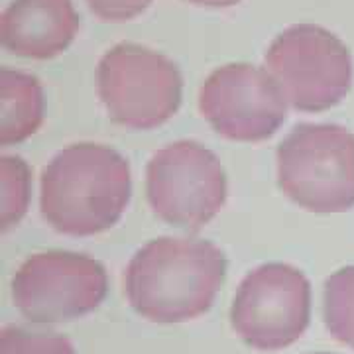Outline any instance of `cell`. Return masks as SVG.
<instances>
[{"mask_svg":"<svg viewBox=\"0 0 354 354\" xmlns=\"http://www.w3.org/2000/svg\"><path fill=\"white\" fill-rule=\"evenodd\" d=\"M191 4H197V6H211V8H225V6H232L236 4L239 0H187Z\"/></svg>","mask_w":354,"mask_h":354,"instance_id":"cell-16","label":"cell"},{"mask_svg":"<svg viewBox=\"0 0 354 354\" xmlns=\"http://www.w3.org/2000/svg\"><path fill=\"white\" fill-rule=\"evenodd\" d=\"M130 165L101 144H73L41 174V215L71 236H93L118 223L130 201Z\"/></svg>","mask_w":354,"mask_h":354,"instance_id":"cell-2","label":"cell"},{"mask_svg":"<svg viewBox=\"0 0 354 354\" xmlns=\"http://www.w3.org/2000/svg\"><path fill=\"white\" fill-rule=\"evenodd\" d=\"M79 30L73 0H12L0 16V44L20 57L50 59Z\"/></svg>","mask_w":354,"mask_h":354,"instance_id":"cell-10","label":"cell"},{"mask_svg":"<svg viewBox=\"0 0 354 354\" xmlns=\"http://www.w3.org/2000/svg\"><path fill=\"white\" fill-rule=\"evenodd\" d=\"M317 354H329V353H317Z\"/></svg>","mask_w":354,"mask_h":354,"instance_id":"cell-17","label":"cell"},{"mask_svg":"<svg viewBox=\"0 0 354 354\" xmlns=\"http://www.w3.org/2000/svg\"><path fill=\"white\" fill-rule=\"evenodd\" d=\"M268 71L248 64H228L203 83L199 109L221 136L239 142H260L276 134L288 104Z\"/></svg>","mask_w":354,"mask_h":354,"instance_id":"cell-9","label":"cell"},{"mask_svg":"<svg viewBox=\"0 0 354 354\" xmlns=\"http://www.w3.org/2000/svg\"><path fill=\"white\" fill-rule=\"evenodd\" d=\"M30 201V169L24 160L0 158V228L8 230L28 209Z\"/></svg>","mask_w":354,"mask_h":354,"instance_id":"cell-13","label":"cell"},{"mask_svg":"<svg viewBox=\"0 0 354 354\" xmlns=\"http://www.w3.org/2000/svg\"><path fill=\"white\" fill-rule=\"evenodd\" d=\"M311 283L290 264H264L242 279L230 307L236 335L256 351L274 353L304 337L311 321Z\"/></svg>","mask_w":354,"mask_h":354,"instance_id":"cell-7","label":"cell"},{"mask_svg":"<svg viewBox=\"0 0 354 354\" xmlns=\"http://www.w3.org/2000/svg\"><path fill=\"white\" fill-rule=\"evenodd\" d=\"M44 120V91L36 77L0 69V146L30 138Z\"/></svg>","mask_w":354,"mask_h":354,"instance_id":"cell-11","label":"cell"},{"mask_svg":"<svg viewBox=\"0 0 354 354\" xmlns=\"http://www.w3.org/2000/svg\"><path fill=\"white\" fill-rule=\"evenodd\" d=\"M281 191L307 211L354 207V134L337 124H299L278 148Z\"/></svg>","mask_w":354,"mask_h":354,"instance_id":"cell-3","label":"cell"},{"mask_svg":"<svg viewBox=\"0 0 354 354\" xmlns=\"http://www.w3.org/2000/svg\"><path fill=\"white\" fill-rule=\"evenodd\" d=\"M88 8L106 22H124L142 14L152 0H87Z\"/></svg>","mask_w":354,"mask_h":354,"instance_id":"cell-15","label":"cell"},{"mask_svg":"<svg viewBox=\"0 0 354 354\" xmlns=\"http://www.w3.org/2000/svg\"><path fill=\"white\" fill-rule=\"evenodd\" d=\"M323 319L335 341L354 348V266L341 268L325 281Z\"/></svg>","mask_w":354,"mask_h":354,"instance_id":"cell-12","label":"cell"},{"mask_svg":"<svg viewBox=\"0 0 354 354\" xmlns=\"http://www.w3.org/2000/svg\"><path fill=\"white\" fill-rule=\"evenodd\" d=\"M109 276L87 254L50 250L30 256L12 279V301L32 325H57L88 315L104 301Z\"/></svg>","mask_w":354,"mask_h":354,"instance_id":"cell-6","label":"cell"},{"mask_svg":"<svg viewBox=\"0 0 354 354\" xmlns=\"http://www.w3.org/2000/svg\"><path fill=\"white\" fill-rule=\"evenodd\" d=\"M266 67L286 101L304 113L339 104L353 83L351 51L321 26L299 24L281 32L266 51Z\"/></svg>","mask_w":354,"mask_h":354,"instance_id":"cell-4","label":"cell"},{"mask_svg":"<svg viewBox=\"0 0 354 354\" xmlns=\"http://www.w3.org/2000/svg\"><path fill=\"white\" fill-rule=\"evenodd\" d=\"M99 97L114 122L150 130L169 120L181 104L183 79L177 65L138 44H118L97 69Z\"/></svg>","mask_w":354,"mask_h":354,"instance_id":"cell-5","label":"cell"},{"mask_svg":"<svg viewBox=\"0 0 354 354\" xmlns=\"http://www.w3.org/2000/svg\"><path fill=\"white\" fill-rule=\"evenodd\" d=\"M0 354H75V348L59 333L10 325L0 333Z\"/></svg>","mask_w":354,"mask_h":354,"instance_id":"cell-14","label":"cell"},{"mask_svg":"<svg viewBox=\"0 0 354 354\" xmlns=\"http://www.w3.org/2000/svg\"><path fill=\"white\" fill-rule=\"evenodd\" d=\"M227 258L201 239H158L132 256L124 293L140 317L171 325L205 315L225 283Z\"/></svg>","mask_w":354,"mask_h":354,"instance_id":"cell-1","label":"cell"},{"mask_svg":"<svg viewBox=\"0 0 354 354\" xmlns=\"http://www.w3.org/2000/svg\"><path fill=\"white\" fill-rule=\"evenodd\" d=\"M146 191L162 221L199 230L227 201V177L211 150L181 140L153 153L146 169Z\"/></svg>","mask_w":354,"mask_h":354,"instance_id":"cell-8","label":"cell"}]
</instances>
